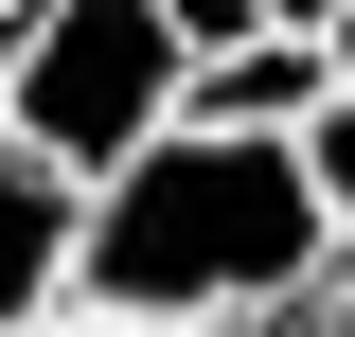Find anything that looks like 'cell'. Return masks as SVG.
Wrapping results in <instances>:
<instances>
[{
	"label": "cell",
	"mask_w": 355,
	"mask_h": 337,
	"mask_svg": "<svg viewBox=\"0 0 355 337\" xmlns=\"http://www.w3.org/2000/svg\"><path fill=\"white\" fill-rule=\"evenodd\" d=\"M160 125H178L160 0H18V18H0V142H18V160H53L89 196V178L142 160Z\"/></svg>",
	"instance_id": "2"
},
{
	"label": "cell",
	"mask_w": 355,
	"mask_h": 337,
	"mask_svg": "<svg viewBox=\"0 0 355 337\" xmlns=\"http://www.w3.org/2000/svg\"><path fill=\"white\" fill-rule=\"evenodd\" d=\"M320 71H338V107H355V0H320Z\"/></svg>",
	"instance_id": "7"
},
{
	"label": "cell",
	"mask_w": 355,
	"mask_h": 337,
	"mask_svg": "<svg viewBox=\"0 0 355 337\" xmlns=\"http://www.w3.org/2000/svg\"><path fill=\"white\" fill-rule=\"evenodd\" d=\"M284 337H355V266H338V284H320V302H302Z\"/></svg>",
	"instance_id": "8"
},
{
	"label": "cell",
	"mask_w": 355,
	"mask_h": 337,
	"mask_svg": "<svg viewBox=\"0 0 355 337\" xmlns=\"http://www.w3.org/2000/svg\"><path fill=\"white\" fill-rule=\"evenodd\" d=\"M320 284H338V249H320L302 142L160 125L142 160L71 196V320L107 337H284Z\"/></svg>",
	"instance_id": "1"
},
{
	"label": "cell",
	"mask_w": 355,
	"mask_h": 337,
	"mask_svg": "<svg viewBox=\"0 0 355 337\" xmlns=\"http://www.w3.org/2000/svg\"><path fill=\"white\" fill-rule=\"evenodd\" d=\"M53 337H107V320H53Z\"/></svg>",
	"instance_id": "10"
},
{
	"label": "cell",
	"mask_w": 355,
	"mask_h": 337,
	"mask_svg": "<svg viewBox=\"0 0 355 337\" xmlns=\"http://www.w3.org/2000/svg\"><path fill=\"white\" fill-rule=\"evenodd\" d=\"M266 36H320V0H266Z\"/></svg>",
	"instance_id": "9"
},
{
	"label": "cell",
	"mask_w": 355,
	"mask_h": 337,
	"mask_svg": "<svg viewBox=\"0 0 355 337\" xmlns=\"http://www.w3.org/2000/svg\"><path fill=\"white\" fill-rule=\"evenodd\" d=\"M160 36H178V71H214V53L266 36V0H160Z\"/></svg>",
	"instance_id": "6"
},
{
	"label": "cell",
	"mask_w": 355,
	"mask_h": 337,
	"mask_svg": "<svg viewBox=\"0 0 355 337\" xmlns=\"http://www.w3.org/2000/svg\"><path fill=\"white\" fill-rule=\"evenodd\" d=\"M0 18H18V0H0Z\"/></svg>",
	"instance_id": "11"
},
{
	"label": "cell",
	"mask_w": 355,
	"mask_h": 337,
	"mask_svg": "<svg viewBox=\"0 0 355 337\" xmlns=\"http://www.w3.org/2000/svg\"><path fill=\"white\" fill-rule=\"evenodd\" d=\"M302 196H320V249L355 266V107H320V125H302Z\"/></svg>",
	"instance_id": "5"
},
{
	"label": "cell",
	"mask_w": 355,
	"mask_h": 337,
	"mask_svg": "<svg viewBox=\"0 0 355 337\" xmlns=\"http://www.w3.org/2000/svg\"><path fill=\"white\" fill-rule=\"evenodd\" d=\"M71 320V178L0 142V337H53Z\"/></svg>",
	"instance_id": "4"
},
{
	"label": "cell",
	"mask_w": 355,
	"mask_h": 337,
	"mask_svg": "<svg viewBox=\"0 0 355 337\" xmlns=\"http://www.w3.org/2000/svg\"><path fill=\"white\" fill-rule=\"evenodd\" d=\"M320 107H338L320 36H249V53H214V71H178V125H231V142H302Z\"/></svg>",
	"instance_id": "3"
}]
</instances>
